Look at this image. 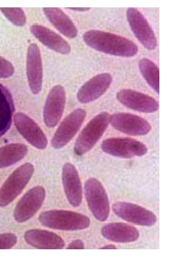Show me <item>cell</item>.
Instances as JSON below:
<instances>
[{
    "mask_svg": "<svg viewBox=\"0 0 176 265\" xmlns=\"http://www.w3.org/2000/svg\"><path fill=\"white\" fill-rule=\"evenodd\" d=\"M83 40L91 49L110 55L130 57L138 52L137 45L130 39L108 31L88 30L83 34Z\"/></svg>",
    "mask_w": 176,
    "mask_h": 265,
    "instance_id": "obj_1",
    "label": "cell"
},
{
    "mask_svg": "<svg viewBox=\"0 0 176 265\" xmlns=\"http://www.w3.org/2000/svg\"><path fill=\"white\" fill-rule=\"evenodd\" d=\"M40 223L47 228L63 231H75L88 228L90 221L87 216L73 211L50 210L38 216Z\"/></svg>",
    "mask_w": 176,
    "mask_h": 265,
    "instance_id": "obj_2",
    "label": "cell"
},
{
    "mask_svg": "<svg viewBox=\"0 0 176 265\" xmlns=\"http://www.w3.org/2000/svg\"><path fill=\"white\" fill-rule=\"evenodd\" d=\"M110 115L103 111L95 115L85 126L77 137L74 152L82 155L90 150L98 141L110 123Z\"/></svg>",
    "mask_w": 176,
    "mask_h": 265,
    "instance_id": "obj_3",
    "label": "cell"
},
{
    "mask_svg": "<svg viewBox=\"0 0 176 265\" xmlns=\"http://www.w3.org/2000/svg\"><path fill=\"white\" fill-rule=\"evenodd\" d=\"M34 171L33 165L25 163L15 169L0 188V207L12 202L22 192Z\"/></svg>",
    "mask_w": 176,
    "mask_h": 265,
    "instance_id": "obj_4",
    "label": "cell"
},
{
    "mask_svg": "<svg viewBox=\"0 0 176 265\" xmlns=\"http://www.w3.org/2000/svg\"><path fill=\"white\" fill-rule=\"evenodd\" d=\"M85 194L88 206L96 219L105 221L110 213L109 200L106 191L97 179H88L85 184Z\"/></svg>",
    "mask_w": 176,
    "mask_h": 265,
    "instance_id": "obj_5",
    "label": "cell"
},
{
    "mask_svg": "<svg viewBox=\"0 0 176 265\" xmlns=\"http://www.w3.org/2000/svg\"><path fill=\"white\" fill-rule=\"evenodd\" d=\"M101 148L109 155L121 158L142 156L148 152V148L144 143L129 137L107 138L102 142Z\"/></svg>",
    "mask_w": 176,
    "mask_h": 265,
    "instance_id": "obj_6",
    "label": "cell"
},
{
    "mask_svg": "<svg viewBox=\"0 0 176 265\" xmlns=\"http://www.w3.org/2000/svg\"><path fill=\"white\" fill-rule=\"evenodd\" d=\"M126 17L130 27L138 40L147 49L153 50L157 45L155 33L144 15L137 8L129 7Z\"/></svg>",
    "mask_w": 176,
    "mask_h": 265,
    "instance_id": "obj_7",
    "label": "cell"
},
{
    "mask_svg": "<svg viewBox=\"0 0 176 265\" xmlns=\"http://www.w3.org/2000/svg\"><path fill=\"white\" fill-rule=\"evenodd\" d=\"M45 190L41 186H36L26 192L16 205L14 217L19 223H23L31 218L42 207Z\"/></svg>",
    "mask_w": 176,
    "mask_h": 265,
    "instance_id": "obj_8",
    "label": "cell"
},
{
    "mask_svg": "<svg viewBox=\"0 0 176 265\" xmlns=\"http://www.w3.org/2000/svg\"><path fill=\"white\" fill-rule=\"evenodd\" d=\"M86 115V111L78 108L66 116L56 130L51 140L52 146L61 148L66 145L81 128Z\"/></svg>",
    "mask_w": 176,
    "mask_h": 265,
    "instance_id": "obj_9",
    "label": "cell"
},
{
    "mask_svg": "<svg viewBox=\"0 0 176 265\" xmlns=\"http://www.w3.org/2000/svg\"><path fill=\"white\" fill-rule=\"evenodd\" d=\"M112 210L120 218L135 224L151 226L157 221L153 212L135 204L117 202L112 205Z\"/></svg>",
    "mask_w": 176,
    "mask_h": 265,
    "instance_id": "obj_10",
    "label": "cell"
},
{
    "mask_svg": "<svg viewBox=\"0 0 176 265\" xmlns=\"http://www.w3.org/2000/svg\"><path fill=\"white\" fill-rule=\"evenodd\" d=\"M110 123L116 130L131 135H145L151 130V125L145 119L127 112L110 115Z\"/></svg>",
    "mask_w": 176,
    "mask_h": 265,
    "instance_id": "obj_11",
    "label": "cell"
},
{
    "mask_svg": "<svg viewBox=\"0 0 176 265\" xmlns=\"http://www.w3.org/2000/svg\"><path fill=\"white\" fill-rule=\"evenodd\" d=\"M66 103V93L61 85L53 86L49 91L44 106V119L46 126L55 127L61 119Z\"/></svg>",
    "mask_w": 176,
    "mask_h": 265,
    "instance_id": "obj_12",
    "label": "cell"
},
{
    "mask_svg": "<svg viewBox=\"0 0 176 265\" xmlns=\"http://www.w3.org/2000/svg\"><path fill=\"white\" fill-rule=\"evenodd\" d=\"M26 71L31 91L34 94H39L42 88L43 64L40 49L35 43L30 44L28 47Z\"/></svg>",
    "mask_w": 176,
    "mask_h": 265,
    "instance_id": "obj_13",
    "label": "cell"
},
{
    "mask_svg": "<svg viewBox=\"0 0 176 265\" xmlns=\"http://www.w3.org/2000/svg\"><path fill=\"white\" fill-rule=\"evenodd\" d=\"M118 101L124 106L139 112L151 113L158 109V104L153 97L136 90L123 89L116 94Z\"/></svg>",
    "mask_w": 176,
    "mask_h": 265,
    "instance_id": "obj_14",
    "label": "cell"
},
{
    "mask_svg": "<svg viewBox=\"0 0 176 265\" xmlns=\"http://www.w3.org/2000/svg\"><path fill=\"white\" fill-rule=\"evenodd\" d=\"M112 81V77L110 73L96 75L79 88L77 94L78 101L86 104L97 100L107 91Z\"/></svg>",
    "mask_w": 176,
    "mask_h": 265,
    "instance_id": "obj_15",
    "label": "cell"
},
{
    "mask_svg": "<svg viewBox=\"0 0 176 265\" xmlns=\"http://www.w3.org/2000/svg\"><path fill=\"white\" fill-rule=\"evenodd\" d=\"M14 119L17 130L30 144L38 149L46 147L47 138L33 120L22 112L15 114Z\"/></svg>",
    "mask_w": 176,
    "mask_h": 265,
    "instance_id": "obj_16",
    "label": "cell"
},
{
    "mask_svg": "<svg viewBox=\"0 0 176 265\" xmlns=\"http://www.w3.org/2000/svg\"><path fill=\"white\" fill-rule=\"evenodd\" d=\"M62 182L69 203L74 207H79L82 201V183L77 169L70 162H66L63 166Z\"/></svg>",
    "mask_w": 176,
    "mask_h": 265,
    "instance_id": "obj_17",
    "label": "cell"
},
{
    "mask_svg": "<svg viewBox=\"0 0 176 265\" xmlns=\"http://www.w3.org/2000/svg\"><path fill=\"white\" fill-rule=\"evenodd\" d=\"M29 29L33 35L48 48L62 54L70 53L69 44L55 31L39 24L32 25Z\"/></svg>",
    "mask_w": 176,
    "mask_h": 265,
    "instance_id": "obj_18",
    "label": "cell"
},
{
    "mask_svg": "<svg viewBox=\"0 0 176 265\" xmlns=\"http://www.w3.org/2000/svg\"><path fill=\"white\" fill-rule=\"evenodd\" d=\"M25 241L31 246L41 249H61L65 245L63 238L55 233L43 229L26 231L24 235Z\"/></svg>",
    "mask_w": 176,
    "mask_h": 265,
    "instance_id": "obj_19",
    "label": "cell"
},
{
    "mask_svg": "<svg viewBox=\"0 0 176 265\" xmlns=\"http://www.w3.org/2000/svg\"><path fill=\"white\" fill-rule=\"evenodd\" d=\"M101 234L108 240L119 243L135 241L139 236V233L136 228L119 222L105 225L101 229Z\"/></svg>",
    "mask_w": 176,
    "mask_h": 265,
    "instance_id": "obj_20",
    "label": "cell"
},
{
    "mask_svg": "<svg viewBox=\"0 0 176 265\" xmlns=\"http://www.w3.org/2000/svg\"><path fill=\"white\" fill-rule=\"evenodd\" d=\"M44 15L52 25L63 35L74 38L78 34V29L70 18L61 8H43Z\"/></svg>",
    "mask_w": 176,
    "mask_h": 265,
    "instance_id": "obj_21",
    "label": "cell"
},
{
    "mask_svg": "<svg viewBox=\"0 0 176 265\" xmlns=\"http://www.w3.org/2000/svg\"><path fill=\"white\" fill-rule=\"evenodd\" d=\"M15 105L11 93L0 83V138L10 129Z\"/></svg>",
    "mask_w": 176,
    "mask_h": 265,
    "instance_id": "obj_22",
    "label": "cell"
},
{
    "mask_svg": "<svg viewBox=\"0 0 176 265\" xmlns=\"http://www.w3.org/2000/svg\"><path fill=\"white\" fill-rule=\"evenodd\" d=\"M28 152L23 144L12 143L0 148V168L10 166L22 159Z\"/></svg>",
    "mask_w": 176,
    "mask_h": 265,
    "instance_id": "obj_23",
    "label": "cell"
},
{
    "mask_svg": "<svg viewBox=\"0 0 176 265\" xmlns=\"http://www.w3.org/2000/svg\"><path fill=\"white\" fill-rule=\"evenodd\" d=\"M140 73L148 84L158 94L159 90V68L151 60L143 58L138 62Z\"/></svg>",
    "mask_w": 176,
    "mask_h": 265,
    "instance_id": "obj_24",
    "label": "cell"
},
{
    "mask_svg": "<svg viewBox=\"0 0 176 265\" xmlns=\"http://www.w3.org/2000/svg\"><path fill=\"white\" fill-rule=\"evenodd\" d=\"M1 12L13 25L22 26L26 23V15L22 8L1 7Z\"/></svg>",
    "mask_w": 176,
    "mask_h": 265,
    "instance_id": "obj_25",
    "label": "cell"
},
{
    "mask_svg": "<svg viewBox=\"0 0 176 265\" xmlns=\"http://www.w3.org/2000/svg\"><path fill=\"white\" fill-rule=\"evenodd\" d=\"M17 242L15 234L12 233L0 234V249H9L14 247Z\"/></svg>",
    "mask_w": 176,
    "mask_h": 265,
    "instance_id": "obj_26",
    "label": "cell"
},
{
    "mask_svg": "<svg viewBox=\"0 0 176 265\" xmlns=\"http://www.w3.org/2000/svg\"><path fill=\"white\" fill-rule=\"evenodd\" d=\"M15 72L13 64L5 58L0 56V78L11 77Z\"/></svg>",
    "mask_w": 176,
    "mask_h": 265,
    "instance_id": "obj_27",
    "label": "cell"
},
{
    "mask_svg": "<svg viewBox=\"0 0 176 265\" xmlns=\"http://www.w3.org/2000/svg\"><path fill=\"white\" fill-rule=\"evenodd\" d=\"M84 248V243L80 239H75L73 240L66 247V249H83Z\"/></svg>",
    "mask_w": 176,
    "mask_h": 265,
    "instance_id": "obj_28",
    "label": "cell"
},
{
    "mask_svg": "<svg viewBox=\"0 0 176 265\" xmlns=\"http://www.w3.org/2000/svg\"><path fill=\"white\" fill-rule=\"evenodd\" d=\"M66 8L76 11H86L90 9V8L89 7H69Z\"/></svg>",
    "mask_w": 176,
    "mask_h": 265,
    "instance_id": "obj_29",
    "label": "cell"
},
{
    "mask_svg": "<svg viewBox=\"0 0 176 265\" xmlns=\"http://www.w3.org/2000/svg\"><path fill=\"white\" fill-rule=\"evenodd\" d=\"M101 249H116L115 246L113 244H108L106 245L103 247H101Z\"/></svg>",
    "mask_w": 176,
    "mask_h": 265,
    "instance_id": "obj_30",
    "label": "cell"
}]
</instances>
